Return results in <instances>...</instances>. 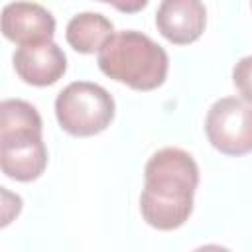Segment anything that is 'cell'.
I'll return each instance as SVG.
<instances>
[{"label": "cell", "mask_w": 252, "mask_h": 252, "mask_svg": "<svg viewBox=\"0 0 252 252\" xmlns=\"http://www.w3.org/2000/svg\"><path fill=\"white\" fill-rule=\"evenodd\" d=\"M20 136H41V116L22 98H6L0 104V138Z\"/></svg>", "instance_id": "cell-10"}, {"label": "cell", "mask_w": 252, "mask_h": 252, "mask_svg": "<svg viewBox=\"0 0 252 252\" xmlns=\"http://www.w3.org/2000/svg\"><path fill=\"white\" fill-rule=\"evenodd\" d=\"M12 61L18 77L33 87L53 85L67 71V57L63 49L53 41L20 45Z\"/></svg>", "instance_id": "cell-5"}, {"label": "cell", "mask_w": 252, "mask_h": 252, "mask_svg": "<svg viewBox=\"0 0 252 252\" xmlns=\"http://www.w3.org/2000/svg\"><path fill=\"white\" fill-rule=\"evenodd\" d=\"M0 165L10 179L24 183L37 179L47 165V148L43 138H0Z\"/></svg>", "instance_id": "cell-8"}, {"label": "cell", "mask_w": 252, "mask_h": 252, "mask_svg": "<svg viewBox=\"0 0 252 252\" xmlns=\"http://www.w3.org/2000/svg\"><path fill=\"white\" fill-rule=\"evenodd\" d=\"M55 116L59 126L77 138L104 132L114 118L112 94L89 81L69 83L55 98Z\"/></svg>", "instance_id": "cell-3"}, {"label": "cell", "mask_w": 252, "mask_h": 252, "mask_svg": "<svg viewBox=\"0 0 252 252\" xmlns=\"http://www.w3.org/2000/svg\"><path fill=\"white\" fill-rule=\"evenodd\" d=\"M114 33L112 22L96 12H83L69 20L65 37L67 43L79 53H94Z\"/></svg>", "instance_id": "cell-9"}, {"label": "cell", "mask_w": 252, "mask_h": 252, "mask_svg": "<svg viewBox=\"0 0 252 252\" xmlns=\"http://www.w3.org/2000/svg\"><path fill=\"white\" fill-rule=\"evenodd\" d=\"M98 2L112 4L118 12H124V14H136L148 4V0H98Z\"/></svg>", "instance_id": "cell-12"}, {"label": "cell", "mask_w": 252, "mask_h": 252, "mask_svg": "<svg viewBox=\"0 0 252 252\" xmlns=\"http://www.w3.org/2000/svg\"><path fill=\"white\" fill-rule=\"evenodd\" d=\"M159 33L175 43L187 45L201 37L207 26V10L201 0H161L156 12Z\"/></svg>", "instance_id": "cell-7"}, {"label": "cell", "mask_w": 252, "mask_h": 252, "mask_svg": "<svg viewBox=\"0 0 252 252\" xmlns=\"http://www.w3.org/2000/svg\"><path fill=\"white\" fill-rule=\"evenodd\" d=\"M205 132L213 148L226 156L252 152V102L224 96L213 102L205 118Z\"/></svg>", "instance_id": "cell-4"}, {"label": "cell", "mask_w": 252, "mask_h": 252, "mask_svg": "<svg viewBox=\"0 0 252 252\" xmlns=\"http://www.w3.org/2000/svg\"><path fill=\"white\" fill-rule=\"evenodd\" d=\"M2 33L18 45L51 41L55 33V18L39 4L12 2L2 10Z\"/></svg>", "instance_id": "cell-6"}, {"label": "cell", "mask_w": 252, "mask_h": 252, "mask_svg": "<svg viewBox=\"0 0 252 252\" xmlns=\"http://www.w3.org/2000/svg\"><path fill=\"white\" fill-rule=\"evenodd\" d=\"M250 4H252V0H250Z\"/></svg>", "instance_id": "cell-13"}, {"label": "cell", "mask_w": 252, "mask_h": 252, "mask_svg": "<svg viewBox=\"0 0 252 252\" xmlns=\"http://www.w3.org/2000/svg\"><path fill=\"white\" fill-rule=\"evenodd\" d=\"M140 211L144 220L158 230H173L193 213V195L199 185V167L181 148L158 150L144 167Z\"/></svg>", "instance_id": "cell-1"}, {"label": "cell", "mask_w": 252, "mask_h": 252, "mask_svg": "<svg viewBox=\"0 0 252 252\" xmlns=\"http://www.w3.org/2000/svg\"><path fill=\"white\" fill-rule=\"evenodd\" d=\"M232 81L244 100L252 102V55L242 57L232 69Z\"/></svg>", "instance_id": "cell-11"}, {"label": "cell", "mask_w": 252, "mask_h": 252, "mask_svg": "<svg viewBox=\"0 0 252 252\" xmlns=\"http://www.w3.org/2000/svg\"><path fill=\"white\" fill-rule=\"evenodd\" d=\"M98 69L134 91H154L167 77L169 59L161 45L136 30L112 33L96 57Z\"/></svg>", "instance_id": "cell-2"}]
</instances>
